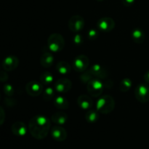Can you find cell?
<instances>
[{
	"label": "cell",
	"instance_id": "6da1fadb",
	"mask_svg": "<svg viewBox=\"0 0 149 149\" xmlns=\"http://www.w3.org/2000/svg\"><path fill=\"white\" fill-rule=\"evenodd\" d=\"M51 126V121L44 115H36L31 118L29 123V131L33 138L37 140L45 139L47 136Z\"/></svg>",
	"mask_w": 149,
	"mask_h": 149
},
{
	"label": "cell",
	"instance_id": "44dd1931",
	"mask_svg": "<svg viewBox=\"0 0 149 149\" xmlns=\"http://www.w3.org/2000/svg\"><path fill=\"white\" fill-rule=\"evenodd\" d=\"M53 79L54 77L52 74L50 72H49V71H45V72L42 73L41 74L40 78H39V81L43 85L47 86L48 87V86H50V84L53 81Z\"/></svg>",
	"mask_w": 149,
	"mask_h": 149
},
{
	"label": "cell",
	"instance_id": "f546056e",
	"mask_svg": "<svg viewBox=\"0 0 149 149\" xmlns=\"http://www.w3.org/2000/svg\"><path fill=\"white\" fill-rule=\"evenodd\" d=\"M5 120V111L1 106H0V126L4 124Z\"/></svg>",
	"mask_w": 149,
	"mask_h": 149
},
{
	"label": "cell",
	"instance_id": "ffe728a7",
	"mask_svg": "<svg viewBox=\"0 0 149 149\" xmlns=\"http://www.w3.org/2000/svg\"><path fill=\"white\" fill-rule=\"evenodd\" d=\"M56 70L61 75H67L71 72V65L65 61H60L57 63Z\"/></svg>",
	"mask_w": 149,
	"mask_h": 149
},
{
	"label": "cell",
	"instance_id": "4fadbf2b",
	"mask_svg": "<svg viewBox=\"0 0 149 149\" xmlns=\"http://www.w3.org/2000/svg\"><path fill=\"white\" fill-rule=\"evenodd\" d=\"M51 135L54 140L59 142L64 141L67 138V132L61 125L52 127L51 129Z\"/></svg>",
	"mask_w": 149,
	"mask_h": 149
},
{
	"label": "cell",
	"instance_id": "5bb4252c",
	"mask_svg": "<svg viewBox=\"0 0 149 149\" xmlns=\"http://www.w3.org/2000/svg\"><path fill=\"white\" fill-rule=\"evenodd\" d=\"M77 104L79 106L80 109L88 111L93 108V100L90 96L82 95L77 98Z\"/></svg>",
	"mask_w": 149,
	"mask_h": 149
},
{
	"label": "cell",
	"instance_id": "4316f807",
	"mask_svg": "<svg viewBox=\"0 0 149 149\" xmlns=\"http://www.w3.org/2000/svg\"><path fill=\"white\" fill-rule=\"evenodd\" d=\"M99 36V32L95 29H92L88 31V38L90 40H95Z\"/></svg>",
	"mask_w": 149,
	"mask_h": 149
},
{
	"label": "cell",
	"instance_id": "d6986e66",
	"mask_svg": "<svg viewBox=\"0 0 149 149\" xmlns=\"http://www.w3.org/2000/svg\"><path fill=\"white\" fill-rule=\"evenodd\" d=\"M54 106L57 109H61V110H65L69 107V102L68 101L65 97L63 96H58L54 99Z\"/></svg>",
	"mask_w": 149,
	"mask_h": 149
},
{
	"label": "cell",
	"instance_id": "3957f363",
	"mask_svg": "<svg viewBox=\"0 0 149 149\" xmlns=\"http://www.w3.org/2000/svg\"><path fill=\"white\" fill-rule=\"evenodd\" d=\"M47 46L49 50L52 52H61L65 47L64 38L60 33H52L48 38Z\"/></svg>",
	"mask_w": 149,
	"mask_h": 149
},
{
	"label": "cell",
	"instance_id": "603a6c76",
	"mask_svg": "<svg viewBox=\"0 0 149 149\" xmlns=\"http://www.w3.org/2000/svg\"><path fill=\"white\" fill-rule=\"evenodd\" d=\"M132 81L130 79L125 78L124 79H122L120 82V87L119 89L123 93H127V92L129 91L130 90V88L132 87Z\"/></svg>",
	"mask_w": 149,
	"mask_h": 149
},
{
	"label": "cell",
	"instance_id": "f1b7e54d",
	"mask_svg": "<svg viewBox=\"0 0 149 149\" xmlns=\"http://www.w3.org/2000/svg\"><path fill=\"white\" fill-rule=\"evenodd\" d=\"M9 76L6 71H0V81L1 82H5L8 80Z\"/></svg>",
	"mask_w": 149,
	"mask_h": 149
},
{
	"label": "cell",
	"instance_id": "cb8c5ba5",
	"mask_svg": "<svg viewBox=\"0 0 149 149\" xmlns=\"http://www.w3.org/2000/svg\"><path fill=\"white\" fill-rule=\"evenodd\" d=\"M55 97V90L52 87L48 86L43 91V97L46 100H52Z\"/></svg>",
	"mask_w": 149,
	"mask_h": 149
},
{
	"label": "cell",
	"instance_id": "8fae6325",
	"mask_svg": "<svg viewBox=\"0 0 149 149\" xmlns=\"http://www.w3.org/2000/svg\"><path fill=\"white\" fill-rule=\"evenodd\" d=\"M19 65V60L15 55H9L2 61V67L4 71H12L15 70Z\"/></svg>",
	"mask_w": 149,
	"mask_h": 149
},
{
	"label": "cell",
	"instance_id": "9c48e42d",
	"mask_svg": "<svg viewBox=\"0 0 149 149\" xmlns=\"http://www.w3.org/2000/svg\"><path fill=\"white\" fill-rule=\"evenodd\" d=\"M97 27L102 32L108 33L114 29L115 21L109 17H103L98 20L97 23Z\"/></svg>",
	"mask_w": 149,
	"mask_h": 149
},
{
	"label": "cell",
	"instance_id": "30bf717a",
	"mask_svg": "<svg viewBox=\"0 0 149 149\" xmlns=\"http://www.w3.org/2000/svg\"><path fill=\"white\" fill-rule=\"evenodd\" d=\"M72 87V82L66 78L59 79L55 81V89L59 93H66L71 90Z\"/></svg>",
	"mask_w": 149,
	"mask_h": 149
},
{
	"label": "cell",
	"instance_id": "83f0119b",
	"mask_svg": "<svg viewBox=\"0 0 149 149\" xmlns=\"http://www.w3.org/2000/svg\"><path fill=\"white\" fill-rule=\"evenodd\" d=\"M73 41H74V43L77 46H79L81 44L83 43V38L81 36V35L79 34L78 33H77V34L74 35V38H73Z\"/></svg>",
	"mask_w": 149,
	"mask_h": 149
},
{
	"label": "cell",
	"instance_id": "7a4b0ae2",
	"mask_svg": "<svg viewBox=\"0 0 149 149\" xmlns=\"http://www.w3.org/2000/svg\"><path fill=\"white\" fill-rule=\"evenodd\" d=\"M115 108V101L113 97L108 95L101 96L96 103V109L98 112L104 114L111 113Z\"/></svg>",
	"mask_w": 149,
	"mask_h": 149
},
{
	"label": "cell",
	"instance_id": "277c9868",
	"mask_svg": "<svg viewBox=\"0 0 149 149\" xmlns=\"http://www.w3.org/2000/svg\"><path fill=\"white\" fill-rule=\"evenodd\" d=\"M103 89H104V84L100 79H92L87 84V91L89 94L93 97H100L103 93Z\"/></svg>",
	"mask_w": 149,
	"mask_h": 149
},
{
	"label": "cell",
	"instance_id": "d4e9b609",
	"mask_svg": "<svg viewBox=\"0 0 149 149\" xmlns=\"http://www.w3.org/2000/svg\"><path fill=\"white\" fill-rule=\"evenodd\" d=\"M83 74H81V77H80V79H81V81L84 83H88L92 79H93V74L90 73V70H87V71L82 72Z\"/></svg>",
	"mask_w": 149,
	"mask_h": 149
},
{
	"label": "cell",
	"instance_id": "52a82bcc",
	"mask_svg": "<svg viewBox=\"0 0 149 149\" xmlns=\"http://www.w3.org/2000/svg\"><path fill=\"white\" fill-rule=\"evenodd\" d=\"M89 64H90V60H89L88 57L84 55H81L76 57L74 61L73 66L76 71L82 73L87 71Z\"/></svg>",
	"mask_w": 149,
	"mask_h": 149
},
{
	"label": "cell",
	"instance_id": "5b68a950",
	"mask_svg": "<svg viewBox=\"0 0 149 149\" xmlns=\"http://www.w3.org/2000/svg\"><path fill=\"white\" fill-rule=\"evenodd\" d=\"M135 96L137 100L141 103L149 101V86L147 84H140L135 90Z\"/></svg>",
	"mask_w": 149,
	"mask_h": 149
},
{
	"label": "cell",
	"instance_id": "ba28073f",
	"mask_svg": "<svg viewBox=\"0 0 149 149\" xmlns=\"http://www.w3.org/2000/svg\"><path fill=\"white\" fill-rule=\"evenodd\" d=\"M43 86L40 81L33 80L26 84V91L31 97H37L43 92Z\"/></svg>",
	"mask_w": 149,
	"mask_h": 149
},
{
	"label": "cell",
	"instance_id": "d6a6232c",
	"mask_svg": "<svg viewBox=\"0 0 149 149\" xmlns=\"http://www.w3.org/2000/svg\"><path fill=\"white\" fill-rule=\"evenodd\" d=\"M96 1H104V0H96Z\"/></svg>",
	"mask_w": 149,
	"mask_h": 149
},
{
	"label": "cell",
	"instance_id": "4dcf8cb0",
	"mask_svg": "<svg viewBox=\"0 0 149 149\" xmlns=\"http://www.w3.org/2000/svg\"><path fill=\"white\" fill-rule=\"evenodd\" d=\"M135 0H122V2L125 7H130L135 3Z\"/></svg>",
	"mask_w": 149,
	"mask_h": 149
},
{
	"label": "cell",
	"instance_id": "e0dca14e",
	"mask_svg": "<svg viewBox=\"0 0 149 149\" xmlns=\"http://www.w3.org/2000/svg\"><path fill=\"white\" fill-rule=\"evenodd\" d=\"M68 118V115L66 113L62 111H58L52 115L51 121L58 125H63L66 123Z\"/></svg>",
	"mask_w": 149,
	"mask_h": 149
},
{
	"label": "cell",
	"instance_id": "7c38bea8",
	"mask_svg": "<svg viewBox=\"0 0 149 149\" xmlns=\"http://www.w3.org/2000/svg\"><path fill=\"white\" fill-rule=\"evenodd\" d=\"M90 71L93 77L100 79H104L108 77V70L100 64L95 63L91 66L90 68Z\"/></svg>",
	"mask_w": 149,
	"mask_h": 149
},
{
	"label": "cell",
	"instance_id": "8992f818",
	"mask_svg": "<svg viewBox=\"0 0 149 149\" xmlns=\"http://www.w3.org/2000/svg\"><path fill=\"white\" fill-rule=\"evenodd\" d=\"M84 25H85V22H84V18L78 15L71 16V18L68 20V28L71 31L76 33L81 31L84 29Z\"/></svg>",
	"mask_w": 149,
	"mask_h": 149
},
{
	"label": "cell",
	"instance_id": "836d02e7",
	"mask_svg": "<svg viewBox=\"0 0 149 149\" xmlns=\"http://www.w3.org/2000/svg\"><path fill=\"white\" fill-rule=\"evenodd\" d=\"M0 99H1V95H0Z\"/></svg>",
	"mask_w": 149,
	"mask_h": 149
},
{
	"label": "cell",
	"instance_id": "7402d4cb",
	"mask_svg": "<svg viewBox=\"0 0 149 149\" xmlns=\"http://www.w3.org/2000/svg\"><path fill=\"white\" fill-rule=\"evenodd\" d=\"M85 119L87 122L90 123H95L97 122L99 119V114L97 113V111L93 110V109L88 110L85 115Z\"/></svg>",
	"mask_w": 149,
	"mask_h": 149
},
{
	"label": "cell",
	"instance_id": "9a60e30c",
	"mask_svg": "<svg viewBox=\"0 0 149 149\" xmlns=\"http://www.w3.org/2000/svg\"><path fill=\"white\" fill-rule=\"evenodd\" d=\"M29 128H27L26 125L23 122H15L13 123V125L11 127L12 132L16 136L22 137L24 136L26 133Z\"/></svg>",
	"mask_w": 149,
	"mask_h": 149
},
{
	"label": "cell",
	"instance_id": "1f68e13d",
	"mask_svg": "<svg viewBox=\"0 0 149 149\" xmlns=\"http://www.w3.org/2000/svg\"><path fill=\"white\" fill-rule=\"evenodd\" d=\"M144 79H145V81L147 83V84H149V70L144 74L143 77Z\"/></svg>",
	"mask_w": 149,
	"mask_h": 149
},
{
	"label": "cell",
	"instance_id": "ac0fdd59",
	"mask_svg": "<svg viewBox=\"0 0 149 149\" xmlns=\"http://www.w3.org/2000/svg\"><path fill=\"white\" fill-rule=\"evenodd\" d=\"M54 57L52 52H45L40 58V63L44 68H49L53 64Z\"/></svg>",
	"mask_w": 149,
	"mask_h": 149
},
{
	"label": "cell",
	"instance_id": "2e32d148",
	"mask_svg": "<svg viewBox=\"0 0 149 149\" xmlns=\"http://www.w3.org/2000/svg\"><path fill=\"white\" fill-rule=\"evenodd\" d=\"M131 36H132V39L133 42L135 43L138 44V45L143 43L146 39L145 33L140 28H135V29H133Z\"/></svg>",
	"mask_w": 149,
	"mask_h": 149
},
{
	"label": "cell",
	"instance_id": "484cf974",
	"mask_svg": "<svg viewBox=\"0 0 149 149\" xmlns=\"http://www.w3.org/2000/svg\"><path fill=\"white\" fill-rule=\"evenodd\" d=\"M4 94L8 97H12L14 94V88L11 84H5L3 87Z\"/></svg>",
	"mask_w": 149,
	"mask_h": 149
}]
</instances>
